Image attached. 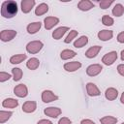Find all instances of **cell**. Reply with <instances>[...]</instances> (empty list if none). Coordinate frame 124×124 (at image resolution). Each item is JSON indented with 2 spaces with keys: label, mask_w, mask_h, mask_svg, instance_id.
Returning a JSON list of instances; mask_svg holds the SVG:
<instances>
[{
  "label": "cell",
  "mask_w": 124,
  "mask_h": 124,
  "mask_svg": "<svg viewBox=\"0 0 124 124\" xmlns=\"http://www.w3.org/2000/svg\"><path fill=\"white\" fill-rule=\"evenodd\" d=\"M18 8L16 1L7 0L1 5V16L5 18H13L17 14Z\"/></svg>",
  "instance_id": "6da1fadb"
},
{
  "label": "cell",
  "mask_w": 124,
  "mask_h": 124,
  "mask_svg": "<svg viewBox=\"0 0 124 124\" xmlns=\"http://www.w3.org/2000/svg\"><path fill=\"white\" fill-rule=\"evenodd\" d=\"M44 44L43 42L39 41V40H35V41H31L26 45V51L30 54H36L39 51H41V49L43 48Z\"/></svg>",
  "instance_id": "7a4b0ae2"
},
{
  "label": "cell",
  "mask_w": 124,
  "mask_h": 124,
  "mask_svg": "<svg viewBox=\"0 0 124 124\" xmlns=\"http://www.w3.org/2000/svg\"><path fill=\"white\" fill-rule=\"evenodd\" d=\"M117 57H118L117 52L114 51V50H112V51H109V52L106 53L102 57V62L106 66H110V65H112L117 60Z\"/></svg>",
  "instance_id": "3957f363"
},
{
  "label": "cell",
  "mask_w": 124,
  "mask_h": 124,
  "mask_svg": "<svg viewBox=\"0 0 124 124\" xmlns=\"http://www.w3.org/2000/svg\"><path fill=\"white\" fill-rule=\"evenodd\" d=\"M17 35V32L16 30L13 29H9V30H2L0 32V40L2 42H10L12 41L16 36Z\"/></svg>",
  "instance_id": "277c9868"
},
{
  "label": "cell",
  "mask_w": 124,
  "mask_h": 124,
  "mask_svg": "<svg viewBox=\"0 0 124 124\" xmlns=\"http://www.w3.org/2000/svg\"><path fill=\"white\" fill-rule=\"evenodd\" d=\"M41 99L44 103H51L53 101L58 100V96L56 94H54V92L51 90H44L42 92Z\"/></svg>",
  "instance_id": "5b68a950"
},
{
  "label": "cell",
  "mask_w": 124,
  "mask_h": 124,
  "mask_svg": "<svg viewBox=\"0 0 124 124\" xmlns=\"http://www.w3.org/2000/svg\"><path fill=\"white\" fill-rule=\"evenodd\" d=\"M14 94L17 96L18 98H25L28 95V88L25 84L19 83L15 86L14 88Z\"/></svg>",
  "instance_id": "8992f818"
},
{
  "label": "cell",
  "mask_w": 124,
  "mask_h": 124,
  "mask_svg": "<svg viewBox=\"0 0 124 124\" xmlns=\"http://www.w3.org/2000/svg\"><path fill=\"white\" fill-rule=\"evenodd\" d=\"M103 70V66L101 64H91L86 68V75L89 77L98 76Z\"/></svg>",
  "instance_id": "52a82bcc"
},
{
  "label": "cell",
  "mask_w": 124,
  "mask_h": 124,
  "mask_svg": "<svg viewBox=\"0 0 124 124\" xmlns=\"http://www.w3.org/2000/svg\"><path fill=\"white\" fill-rule=\"evenodd\" d=\"M59 21H60V19L56 16H46L44 18V26L46 30H50L55 25H57L59 23Z\"/></svg>",
  "instance_id": "ba28073f"
},
{
  "label": "cell",
  "mask_w": 124,
  "mask_h": 124,
  "mask_svg": "<svg viewBox=\"0 0 124 124\" xmlns=\"http://www.w3.org/2000/svg\"><path fill=\"white\" fill-rule=\"evenodd\" d=\"M86 92L88 94V96L90 97H97L101 95V91L98 88V86L93 83V82H87L86 83Z\"/></svg>",
  "instance_id": "9c48e42d"
},
{
  "label": "cell",
  "mask_w": 124,
  "mask_h": 124,
  "mask_svg": "<svg viewBox=\"0 0 124 124\" xmlns=\"http://www.w3.org/2000/svg\"><path fill=\"white\" fill-rule=\"evenodd\" d=\"M61 108L57 107H48L44 109V113L50 118H57L61 114Z\"/></svg>",
  "instance_id": "30bf717a"
},
{
  "label": "cell",
  "mask_w": 124,
  "mask_h": 124,
  "mask_svg": "<svg viewBox=\"0 0 124 124\" xmlns=\"http://www.w3.org/2000/svg\"><path fill=\"white\" fill-rule=\"evenodd\" d=\"M35 5H36L35 0H22L20 3V8L23 14H28L35 7Z\"/></svg>",
  "instance_id": "8fae6325"
},
{
  "label": "cell",
  "mask_w": 124,
  "mask_h": 124,
  "mask_svg": "<svg viewBox=\"0 0 124 124\" xmlns=\"http://www.w3.org/2000/svg\"><path fill=\"white\" fill-rule=\"evenodd\" d=\"M81 63L78 62V61H71V62H66L63 66L64 70L69 72V73H73V72H76L78 71V69L81 68Z\"/></svg>",
  "instance_id": "7c38bea8"
},
{
  "label": "cell",
  "mask_w": 124,
  "mask_h": 124,
  "mask_svg": "<svg viewBox=\"0 0 124 124\" xmlns=\"http://www.w3.org/2000/svg\"><path fill=\"white\" fill-rule=\"evenodd\" d=\"M37 109V103L35 101H26L22 105V111L25 113H33Z\"/></svg>",
  "instance_id": "4fadbf2b"
},
{
  "label": "cell",
  "mask_w": 124,
  "mask_h": 124,
  "mask_svg": "<svg viewBox=\"0 0 124 124\" xmlns=\"http://www.w3.org/2000/svg\"><path fill=\"white\" fill-rule=\"evenodd\" d=\"M98 36V39L100 41H103V42H106V41H109L110 39H112L113 37V31L111 30H107V29H104V30H100L97 34Z\"/></svg>",
  "instance_id": "5bb4252c"
},
{
  "label": "cell",
  "mask_w": 124,
  "mask_h": 124,
  "mask_svg": "<svg viewBox=\"0 0 124 124\" xmlns=\"http://www.w3.org/2000/svg\"><path fill=\"white\" fill-rule=\"evenodd\" d=\"M69 30H70V28L68 26H60L52 32V38L54 40H60L66 34V32Z\"/></svg>",
  "instance_id": "9a60e30c"
},
{
  "label": "cell",
  "mask_w": 124,
  "mask_h": 124,
  "mask_svg": "<svg viewBox=\"0 0 124 124\" xmlns=\"http://www.w3.org/2000/svg\"><path fill=\"white\" fill-rule=\"evenodd\" d=\"M78 10H80L82 12H87V11L91 10L92 8H94V4L90 0H80L78 3Z\"/></svg>",
  "instance_id": "2e32d148"
},
{
  "label": "cell",
  "mask_w": 124,
  "mask_h": 124,
  "mask_svg": "<svg viewBox=\"0 0 124 124\" xmlns=\"http://www.w3.org/2000/svg\"><path fill=\"white\" fill-rule=\"evenodd\" d=\"M101 49H102V46H90L86 51H85V56L87 57V58H94V57H96L98 54H99V52L101 51Z\"/></svg>",
  "instance_id": "e0dca14e"
},
{
  "label": "cell",
  "mask_w": 124,
  "mask_h": 124,
  "mask_svg": "<svg viewBox=\"0 0 124 124\" xmlns=\"http://www.w3.org/2000/svg\"><path fill=\"white\" fill-rule=\"evenodd\" d=\"M105 97L108 101H113L118 97V91L114 87H108L105 91Z\"/></svg>",
  "instance_id": "ac0fdd59"
},
{
  "label": "cell",
  "mask_w": 124,
  "mask_h": 124,
  "mask_svg": "<svg viewBox=\"0 0 124 124\" xmlns=\"http://www.w3.org/2000/svg\"><path fill=\"white\" fill-rule=\"evenodd\" d=\"M18 106V101L15 98H6L2 102V107L6 108H15Z\"/></svg>",
  "instance_id": "d6986e66"
},
{
  "label": "cell",
  "mask_w": 124,
  "mask_h": 124,
  "mask_svg": "<svg viewBox=\"0 0 124 124\" xmlns=\"http://www.w3.org/2000/svg\"><path fill=\"white\" fill-rule=\"evenodd\" d=\"M42 27V23L40 21H35V22H31L26 26V30L28 32V34H36Z\"/></svg>",
  "instance_id": "ffe728a7"
},
{
  "label": "cell",
  "mask_w": 124,
  "mask_h": 124,
  "mask_svg": "<svg viewBox=\"0 0 124 124\" xmlns=\"http://www.w3.org/2000/svg\"><path fill=\"white\" fill-rule=\"evenodd\" d=\"M48 12V5L46 3H41L35 8V15L37 16H41Z\"/></svg>",
  "instance_id": "44dd1931"
},
{
  "label": "cell",
  "mask_w": 124,
  "mask_h": 124,
  "mask_svg": "<svg viewBox=\"0 0 124 124\" xmlns=\"http://www.w3.org/2000/svg\"><path fill=\"white\" fill-rule=\"evenodd\" d=\"M87 44H88V37L85 35H82V36H80L75 40L74 46L77 48H80V47H83L84 46H86Z\"/></svg>",
  "instance_id": "7402d4cb"
},
{
  "label": "cell",
  "mask_w": 124,
  "mask_h": 124,
  "mask_svg": "<svg viewBox=\"0 0 124 124\" xmlns=\"http://www.w3.org/2000/svg\"><path fill=\"white\" fill-rule=\"evenodd\" d=\"M27 58V55L24 53H19V54H15L13 56L10 57V63L11 64H19L21 62H23L25 59Z\"/></svg>",
  "instance_id": "603a6c76"
},
{
  "label": "cell",
  "mask_w": 124,
  "mask_h": 124,
  "mask_svg": "<svg viewBox=\"0 0 124 124\" xmlns=\"http://www.w3.org/2000/svg\"><path fill=\"white\" fill-rule=\"evenodd\" d=\"M77 55V52L72 50V49H63L61 52H60V57L62 60H69V59H72L74 58L75 56Z\"/></svg>",
  "instance_id": "cb8c5ba5"
},
{
  "label": "cell",
  "mask_w": 124,
  "mask_h": 124,
  "mask_svg": "<svg viewBox=\"0 0 124 124\" xmlns=\"http://www.w3.org/2000/svg\"><path fill=\"white\" fill-rule=\"evenodd\" d=\"M39 66H40V60L38 58H36V57H31L26 62V67L29 70H33L34 71V70L38 69Z\"/></svg>",
  "instance_id": "d4e9b609"
},
{
  "label": "cell",
  "mask_w": 124,
  "mask_h": 124,
  "mask_svg": "<svg viewBox=\"0 0 124 124\" xmlns=\"http://www.w3.org/2000/svg\"><path fill=\"white\" fill-rule=\"evenodd\" d=\"M111 13H112V15H113L114 16H117V17L122 16L123 14H124V6H123L122 4H120V3L115 4L114 7L112 8Z\"/></svg>",
  "instance_id": "484cf974"
},
{
  "label": "cell",
  "mask_w": 124,
  "mask_h": 124,
  "mask_svg": "<svg viewBox=\"0 0 124 124\" xmlns=\"http://www.w3.org/2000/svg\"><path fill=\"white\" fill-rule=\"evenodd\" d=\"M12 75H13L14 81H18V80L21 79V78L23 76V72H22V70L20 68L16 67V68H13L12 69Z\"/></svg>",
  "instance_id": "4316f807"
},
{
  "label": "cell",
  "mask_w": 124,
  "mask_h": 124,
  "mask_svg": "<svg viewBox=\"0 0 124 124\" xmlns=\"http://www.w3.org/2000/svg\"><path fill=\"white\" fill-rule=\"evenodd\" d=\"M117 118L111 115H107L102 118H100V123L101 124H116L117 123Z\"/></svg>",
  "instance_id": "83f0119b"
},
{
  "label": "cell",
  "mask_w": 124,
  "mask_h": 124,
  "mask_svg": "<svg viewBox=\"0 0 124 124\" xmlns=\"http://www.w3.org/2000/svg\"><path fill=\"white\" fill-rule=\"evenodd\" d=\"M13 115V111L10 110H0V123L3 124L5 122H7L11 116Z\"/></svg>",
  "instance_id": "f1b7e54d"
},
{
  "label": "cell",
  "mask_w": 124,
  "mask_h": 124,
  "mask_svg": "<svg viewBox=\"0 0 124 124\" xmlns=\"http://www.w3.org/2000/svg\"><path fill=\"white\" fill-rule=\"evenodd\" d=\"M102 23L105 26H112L114 23V19L111 16H109L108 15H104L102 16Z\"/></svg>",
  "instance_id": "f546056e"
},
{
  "label": "cell",
  "mask_w": 124,
  "mask_h": 124,
  "mask_svg": "<svg viewBox=\"0 0 124 124\" xmlns=\"http://www.w3.org/2000/svg\"><path fill=\"white\" fill-rule=\"evenodd\" d=\"M78 31H77V30H71L69 32V34L67 35V37L64 39V43L65 44H70L78 36Z\"/></svg>",
  "instance_id": "4dcf8cb0"
},
{
  "label": "cell",
  "mask_w": 124,
  "mask_h": 124,
  "mask_svg": "<svg viewBox=\"0 0 124 124\" xmlns=\"http://www.w3.org/2000/svg\"><path fill=\"white\" fill-rule=\"evenodd\" d=\"M113 3V0H102L99 2V5H100V8L103 9V10H107L108 8L110 7V5Z\"/></svg>",
  "instance_id": "1f68e13d"
},
{
  "label": "cell",
  "mask_w": 124,
  "mask_h": 124,
  "mask_svg": "<svg viewBox=\"0 0 124 124\" xmlns=\"http://www.w3.org/2000/svg\"><path fill=\"white\" fill-rule=\"evenodd\" d=\"M12 78V76L6 72H0V82H5L9 80Z\"/></svg>",
  "instance_id": "d6a6232c"
},
{
  "label": "cell",
  "mask_w": 124,
  "mask_h": 124,
  "mask_svg": "<svg viewBox=\"0 0 124 124\" xmlns=\"http://www.w3.org/2000/svg\"><path fill=\"white\" fill-rule=\"evenodd\" d=\"M58 124H72V120L68 117H61L58 121Z\"/></svg>",
  "instance_id": "836d02e7"
},
{
  "label": "cell",
  "mask_w": 124,
  "mask_h": 124,
  "mask_svg": "<svg viewBox=\"0 0 124 124\" xmlns=\"http://www.w3.org/2000/svg\"><path fill=\"white\" fill-rule=\"evenodd\" d=\"M116 40H117L118 43H120V44H124V31L120 32V33L117 35Z\"/></svg>",
  "instance_id": "e575fe53"
},
{
  "label": "cell",
  "mask_w": 124,
  "mask_h": 124,
  "mask_svg": "<svg viewBox=\"0 0 124 124\" xmlns=\"http://www.w3.org/2000/svg\"><path fill=\"white\" fill-rule=\"evenodd\" d=\"M117 72L120 76L124 77V64H119L117 66Z\"/></svg>",
  "instance_id": "d590c367"
},
{
  "label": "cell",
  "mask_w": 124,
  "mask_h": 124,
  "mask_svg": "<svg viewBox=\"0 0 124 124\" xmlns=\"http://www.w3.org/2000/svg\"><path fill=\"white\" fill-rule=\"evenodd\" d=\"M80 124H96V123L91 119H82L80 121Z\"/></svg>",
  "instance_id": "8d00e7d4"
},
{
  "label": "cell",
  "mask_w": 124,
  "mask_h": 124,
  "mask_svg": "<svg viewBox=\"0 0 124 124\" xmlns=\"http://www.w3.org/2000/svg\"><path fill=\"white\" fill-rule=\"evenodd\" d=\"M37 124H52V122L48 119H41L37 122Z\"/></svg>",
  "instance_id": "74e56055"
},
{
  "label": "cell",
  "mask_w": 124,
  "mask_h": 124,
  "mask_svg": "<svg viewBox=\"0 0 124 124\" xmlns=\"http://www.w3.org/2000/svg\"><path fill=\"white\" fill-rule=\"evenodd\" d=\"M120 102H121V104L124 105V91L122 92V94H121V96H120Z\"/></svg>",
  "instance_id": "f35d334b"
},
{
  "label": "cell",
  "mask_w": 124,
  "mask_h": 124,
  "mask_svg": "<svg viewBox=\"0 0 124 124\" xmlns=\"http://www.w3.org/2000/svg\"><path fill=\"white\" fill-rule=\"evenodd\" d=\"M120 58L122 61H124V49L121 50V52H120Z\"/></svg>",
  "instance_id": "ab89813d"
},
{
  "label": "cell",
  "mask_w": 124,
  "mask_h": 124,
  "mask_svg": "<svg viewBox=\"0 0 124 124\" xmlns=\"http://www.w3.org/2000/svg\"><path fill=\"white\" fill-rule=\"evenodd\" d=\"M121 124H124V122H122V123H121Z\"/></svg>",
  "instance_id": "60d3db41"
}]
</instances>
